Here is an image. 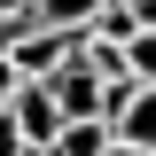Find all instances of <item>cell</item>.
<instances>
[{
    "instance_id": "6da1fadb",
    "label": "cell",
    "mask_w": 156,
    "mask_h": 156,
    "mask_svg": "<svg viewBox=\"0 0 156 156\" xmlns=\"http://www.w3.org/2000/svg\"><path fill=\"white\" fill-rule=\"evenodd\" d=\"M8 117H16V133L39 140V148L62 133V101L47 94V78H16V86H8Z\"/></svg>"
},
{
    "instance_id": "7a4b0ae2",
    "label": "cell",
    "mask_w": 156,
    "mask_h": 156,
    "mask_svg": "<svg viewBox=\"0 0 156 156\" xmlns=\"http://www.w3.org/2000/svg\"><path fill=\"white\" fill-rule=\"evenodd\" d=\"M109 133L133 140V148H156V86H133V94L109 109Z\"/></svg>"
},
{
    "instance_id": "3957f363",
    "label": "cell",
    "mask_w": 156,
    "mask_h": 156,
    "mask_svg": "<svg viewBox=\"0 0 156 156\" xmlns=\"http://www.w3.org/2000/svg\"><path fill=\"white\" fill-rule=\"evenodd\" d=\"M109 148V117H62V133L47 140V156H101Z\"/></svg>"
},
{
    "instance_id": "277c9868",
    "label": "cell",
    "mask_w": 156,
    "mask_h": 156,
    "mask_svg": "<svg viewBox=\"0 0 156 156\" xmlns=\"http://www.w3.org/2000/svg\"><path fill=\"white\" fill-rule=\"evenodd\" d=\"M101 0H31V23H55V31H86V16H94Z\"/></svg>"
},
{
    "instance_id": "5b68a950",
    "label": "cell",
    "mask_w": 156,
    "mask_h": 156,
    "mask_svg": "<svg viewBox=\"0 0 156 156\" xmlns=\"http://www.w3.org/2000/svg\"><path fill=\"white\" fill-rule=\"evenodd\" d=\"M125 47V78L133 86H156V31H133V39H117Z\"/></svg>"
},
{
    "instance_id": "8992f818",
    "label": "cell",
    "mask_w": 156,
    "mask_h": 156,
    "mask_svg": "<svg viewBox=\"0 0 156 156\" xmlns=\"http://www.w3.org/2000/svg\"><path fill=\"white\" fill-rule=\"evenodd\" d=\"M101 156H148V148H133V140H117V133H109V148H101Z\"/></svg>"
},
{
    "instance_id": "52a82bcc",
    "label": "cell",
    "mask_w": 156,
    "mask_h": 156,
    "mask_svg": "<svg viewBox=\"0 0 156 156\" xmlns=\"http://www.w3.org/2000/svg\"><path fill=\"white\" fill-rule=\"evenodd\" d=\"M8 86H16V70H8V47H0V101H8Z\"/></svg>"
},
{
    "instance_id": "ba28073f",
    "label": "cell",
    "mask_w": 156,
    "mask_h": 156,
    "mask_svg": "<svg viewBox=\"0 0 156 156\" xmlns=\"http://www.w3.org/2000/svg\"><path fill=\"white\" fill-rule=\"evenodd\" d=\"M0 16H31V0H0Z\"/></svg>"
}]
</instances>
